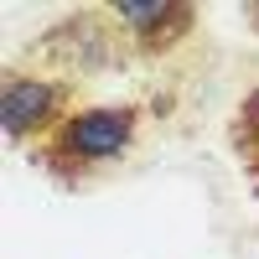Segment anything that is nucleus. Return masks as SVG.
<instances>
[{
    "label": "nucleus",
    "mask_w": 259,
    "mask_h": 259,
    "mask_svg": "<svg viewBox=\"0 0 259 259\" xmlns=\"http://www.w3.org/2000/svg\"><path fill=\"white\" fill-rule=\"evenodd\" d=\"M145 130H150L145 99H94L78 114H68L41 145H31L26 161L62 192H94L119 166L135 161V150L145 145Z\"/></svg>",
    "instance_id": "nucleus-1"
},
{
    "label": "nucleus",
    "mask_w": 259,
    "mask_h": 259,
    "mask_svg": "<svg viewBox=\"0 0 259 259\" xmlns=\"http://www.w3.org/2000/svg\"><path fill=\"white\" fill-rule=\"evenodd\" d=\"M16 62L89 83V78H104V73H130L135 68V52H130V36H124L119 16H114V0H94V6L57 11L21 47Z\"/></svg>",
    "instance_id": "nucleus-2"
},
{
    "label": "nucleus",
    "mask_w": 259,
    "mask_h": 259,
    "mask_svg": "<svg viewBox=\"0 0 259 259\" xmlns=\"http://www.w3.org/2000/svg\"><path fill=\"white\" fill-rule=\"evenodd\" d=\"M83 104H94V99H89V83H78V78L41 73L16 57L0 68V130H6V145L21 150V156L31 145H41Z\"/></svg>",
    "instance_id": "nucleus-3"
},
{
    "label": "nucleus",
    "mask_w": 259,
    "mask_h": 259,
    "mask_svg": "<svg viewBox=\"0 0 259 259\" xmlns=\"http://www.w3.org/2000/svg\"><path fill=\"white\" fill-rule=\"evenodd\" d=\"M114 16L130 36L135 68H166L202 31V11L187 0H114Z\"/></svg>",
    "instance_id": "nucleus-4"
},
{
    "label": "nucleus",
    "mask_w": 259,
    "mask_h": 259,
    "mask_svg": "<svg viewBox=\"0 0 259 259\" xmlns=\"http://www.w3.org/2000/svg\"><path fill=\"white\" fill-rule=\"evenodd\" d=\"M228 150H233V161L244 171L249 197L259 202V83L244 89V99L233 104V114H228Z\"/></svg>",
    "instance_id": "nucleus-5"
},
{
    "label": "nucleus",
    "mask_w": 259,
    "mask_h": 259,
    "mask_svg": "<svg viewBox=\"0 0 259 259\" xmlns=\"http://www.w3.org/2000/svg\"><path fill=\"white\" fill-rule=\"evenodd\" d=\"M239 16L254 26V36H259V0H249V6H239Z\"/></svg>",
    "instance_id": "nucleus-6"
}]
</instances>
